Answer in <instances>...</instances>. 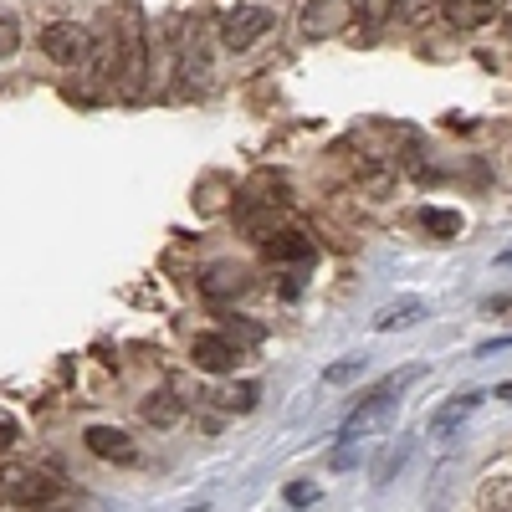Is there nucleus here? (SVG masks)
<instances>
[{
    "instance_id": "10",
    "label": "nucleus",
    "mask_w": 512,
    "mask_h": 512,
    "mask_svg": "<svg viewBox=\"0 0 512 512\" xmlns=\"http://www.w3.org/2000/svg\"><path fill=\"white\" fill-rule=\"evenodd\" d=\"M497 11V0H441V16L456 26V31H482Z\"/></svg>"
},
{
    "instance_id": "9",
    "label": "nucleus",
    "mask_w": 512,
    "mask_h": 512,
    "mask_svg": "<svg viewBox=\"0 0 512 512\" xmlns=\"http://www.w3.org/2000/svg\"><path fill=\"white\" fill-rule=\"evenodd\" d=\"M477 405H482V395L477 390H466V395H456V400H446L436 415H431V436H441V441H451L456 431H461V425L466 420H472L477 415Z\"/></svg>"
},
{
    "instance_id": "21",
    "label": "nucleus",
    "mask_w": 512,
    "mask_h": 512,
    "mask_svg": "<svg viewBox=\"0 0 512 512\" xmlns=\"http://www.w3.org/2000/svg\"><path fill=\"white\" fill-rule=\"evenodd\" d=\"M287 502H292V507H313V502H318V487L297 482V487H287Z\"/></svg>"
},
{
    "instance_id": "4",
    "label": "nucleus",
    "mask_w": 512,
    "mask_h": 512,
    "mask_svg": "<svg viewBox=\"0 0 512 512\" xmlns=\"http://www.w3.org/2000/svg\"><path fill=\"white\" fill-rule=\"evenodd\" d=\"M41 52H47L52 62H62V67H82V62H88V31L57 21V26L41 31Z\"/></svg>"
},
{
    "instance_id": "19",
    "label": "nucleus",
    "mask_w": 512,
    "mask_h": 512,
    "mask_svg": "<svg viewBox=\"0 0 512 512\" xmlns=\"http://www.w3.org/2000/svg\"><path fill=\"white\" fill-rule=\"evenodd\" d=\"M16 47H21V26L11 16H0V57H11Z\"/></svg>"
},
{
    "instance_id": "7",
    "label": "nucleus",
    "mask_w": 512,
    "mask_h": 512,
    "mask_svg": "<svg viewBox=\"0 0 512 512\" xmlns=\"http://www.w3.org/2000/svg\"><path fill=\"white\" fill-rule=\"evenodd\" d=\"M88 451L98 456V461H113V466H134L139 461V446H134V436L128 431H118V425H93L88 436Z\"/></svg>"
},
{
    "instance_id": "11",
    "label": "nucleus",
    "mask_w": 512,
    "mask_h": 512,
    "mask_svg": "<svg viewBox=\"0 0 512 512\" xmlns=\"http://www.w3.org/2000/svg\"><path fill=\"white\" fill-rule=\"evenodd\" d=\"M420 318H425L420 297H400V303H390V308L374 313V333H395V328H410V323H420Z\"/></svg>"
},
{
    "instance_id": "1",
    "label": "nucleus",
    "mask_w": 512,
    "mask_h": 512,
    "mask_svg": "<svg viewBox=\"0 0 512 512\" xmlns=\"http://www.w3.org/2000/svg\"><path fill=\"white\" fill-rule=\"evenodd\" d=\"M149 88V57H144V31L134 16H123V31H118V93L128 103H139Z\"/></svg>"
},
{
    "instance_id": "25",
    "label": "nucleus",
    "mask_w": 512,
    "mask_h": 512,
    "mask_svg": "<svg viewBox=\"0 0 512 512\" xmlns=\"http://www.w3.org/2000/svg\"><path fill=\"white\" fill-rule=\"evenodd\" d=\"M507 36H512V21H507Z\"/></svg>"
},
{
    "instance_id": "16",
    "label": "nucleus",
    "mask_w": 512,
    "mask_h": 512,
    "mask_svg": "<svg viewBox=\"0 0 512 512\" xmlns=\"http://www.w3.org/2000/svg\"><path fill=\"white\" fill-rule=\"evenodd\" d=\"M144 420L159 425V431H164V425H175V420H180V400H175V395H164V390L149 395V400H144Z\"/></svg>"
},
{
    "instance_id": "2",
    "label": "nucleus",
    "mask_w": 512,
    "mask_h": 512,
    "mask_svg": "<svg viewBox=\"0 0 512 512\" xmlns=\"http://www.w3.org/2000/svg\"><path fill=\"white\" fill-rule=\"evenodd\" d=\"M395 420V400H390V390H374L349 420H344V431H338V441H369L374 431H384V425H390Z\"/></svg>"
},
{
    "instance_id": "6",
    "label": "nucleus",
    "mask_w": 512,
    "mask_h": 512,
    "mask_svg": "<svg viewBox=\"0 0 512 512\" xmlns=\"http://www.w3.org/2000/svg\"><path fill=\"white\" fill-rule=\"evenodd\" d=\"M354 26V0H308L303 6V31L308 36H333Z\"/></svg>"
},
{
    "instance_id": "8",
    "label": "nucleus",
    "mask_w": 512,
    "mask_h": 512,
    "mask_svg": "<svg viewBox=\"0 0 512 512\" xmlns=\"http://www.w3.org/2000/svg\"><path fill=\"white\" fill-rule=\"evenodd\" d=\"M0 482H6V497H16V502H31V507L57 502V487L41 477V472H31V466H6Z\"/></svg>"
},
{
    "instance_id": "14",
    "label": "nucleus",
    "mask_w": 512,
    "mask_h": 512,
    "mask_svg": "<svg viewBox=\"0 0 512 512\" xmlns=\"http://www.w3.org/2000/svg\"><path fill=\"white\" fill-rule=\"evenodd\" d=\"M415 221H420L425 231H431L436 241H456V236H461V216H456V210H436V205H425Z\"/></svg>"
},
{
    "instance_id": "13",
    "label": "nucleus",
    "mask_w": 512,
    "mask_h": 512,
    "mask_svg": "<svg viewBox=\"0 0 512 512\" xmlns=\"http://www.w3.org/2000/svg\"><path fill=\"white\" fill-rule=\"evenodd\" d=\"M200 292L205 297H236V292H246V272L241 267H210L205 282H200Z\"/></svg>"
},
{
    "instance_id": "18",
    "label": "nucleus",
    "mask_w": 512,
    "mask_h": 512,
    "mask_svg": "<svg viewBox=\"0 0 512 512\" xmlns=\"http://www.w3.org/2000/svg\"><path fill=\"white\" fill-rule=\"evenodd\" d=\"M359 374H364V359H344V364H328L323 369V384H349Z\"/></svg>"
},
{
    "instance_id": "23",
    "label": "nucleus",
    "mask_w": 512,
    "mask_h": 512,
    "mask_svg": "<svg viewBox=\"0 0 512 512\" xmlns=\"http://www.w3.org/2000/svg\"><path fill=\"white\" fill-rule=\"evenodd\" d=\"M400 6H405V11H420V6H425V0H400Z\"/></svg>"
},
{
    "instance_id": "24",
    "label": "nucleus",
    "mask_w": 512,
    "mask_h": 512,
    "mask_svg": "<svg viewBox=\"0 0 512 512\" xmlns=\"http://www.w3.org/2000/svg\"><path fill=\"white\" fill-rule=\"evenodd\" d=\"M497 395H502V400H512V384H502V390H497Z\"/></svg>"
},
{
    "instance_id": "17",
    "label": "nucleus",
    "mask_w": 512,
    "mask_h": 512,
    "mask_svg": "<svg viewBox=\"0 0 512 512\" xmlns=\"http://www.w3.org/2000/svg\"><path fill=\"white\" fill-rule=\"evenodd\" d=\"M482 507H492V512H512V482H507V477L487 482V487H482Z\"/></svg>"
},
{
    "instance_id": "20",
    "label": "nucleus",
    "mask_w": 512,
    "mask_h": 512,
    "mask_svg": "<svg viewBox=\"0 0 512 512\" xmlns=\"http://www.w3.org/2000/svg\"><path fill=\"white\" fill-rule=\"evenodd\" d=\"M405 456H410V441H400L390 456H384V466H379V482H390V477H395V466H405Z\"/></svg>"
},
{
    "instance_id": "22",
    "label": "nucleus",
    "mask_w": 512,
    "mask_h": 512,
    "mask_svg": "<svg viewBox=\"0 0 512 512\" xmlns=\"http://www.w3.org/2000/svg\"><path fill=\"white\" fill-rule=\"evenodd\" d=\"M16 436H21V431H16V420H11L6 410H0V451H11V446H16Z\"/></svg>"
},
{
    "instance_id": "3",
    "label": "nucleus",
    "mask_w": 512,
    "mask_h": 512,
    "mask_svg": "<svg viewBox=\"0 0 512 512\" xmlns=\"http://www.w3.org/2000/svg\"><path fill=\"white\" fill-rule=\"evenodd\" d=\"M272 31V11L267 6H241V11H231L226 16V26H221V41L231 52H246V47H256Z\"/></svg>"
},
{
    "instance_id": "15",
    "label": "nucleus",
    "mask_w": 512,
    "mask_h": 512,
    "mask_svg": "<svg viewBox=\"0 0 512 512\" xmlns=\"http://www.w3.org/2000/svg\"><path fill=\"white\" fill-rule=\"evenodd\" d=\"M256 395H262V390H256V384L251 379H241V384H221V410H236V415H246V410H256Z\"/></svg>"
},
{
    "instance_id": "12",
    "label": "nucleus",
    "mask_w": 512,
    "mask_h": 512,
    "mask_svg": "<svg viewBox=\"0 0 512 512\" xmlns=\"http://www.w3.org/2000/svg\"><path fill=\"white\" fill-rule=\"evenodd\" d=\"M267 256H272V262H308V256H313V241L297 236V231H277V236L267 241Z\"/></svg>"
},
{
    "instance_id": "5",
    "label": "nucleus",
    "mask_w": 512,
    "mask_h": 512,
    "mask_svg": "<svg viewBox=\"0 0 512 512\" xmlns=\"http://www.w3.org/2000/svg\"><path fill=\"white\" fill-rule=\"evenodd\" d=\"M190 359H195L200 369H210V374H226V369L241 364V344H236L231 333H195Z\"/></svg>"
}]
</instances>
